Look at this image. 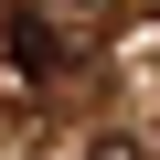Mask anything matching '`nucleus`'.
Here are the masks:
<instances>
[{
    "instance_id": "f257e3e1",
    "label": "nucleus",
    "mask_w": 160,
    "mask_h": 160,
    "mask_svg": "<svg viewBox=\"0 0 160 160\" xmlns=\"http://www.w3.org/2000/svg\"><path fill=\"white\" fill-rule=\"evenodd\" d=\"M11 64H22V75H53V64H64V32H53L43 11H11Z\"/></svg>"
},
{
    "instance_id": "f03ea898",
    "label": "nucleus",
    "mask_w": 160,
    "mask_h": 160,
    "mask_svg": "<svg viewBox=\"0 0 160 160\" xmlns=\"http://www.w3.org/2000/svg\"><path fill=\"white\" fill-rule=\"evenodd\" d=\"M96 160H139V149H128V139H107V149H96Z\"/></svg>"
}]
</instances>
